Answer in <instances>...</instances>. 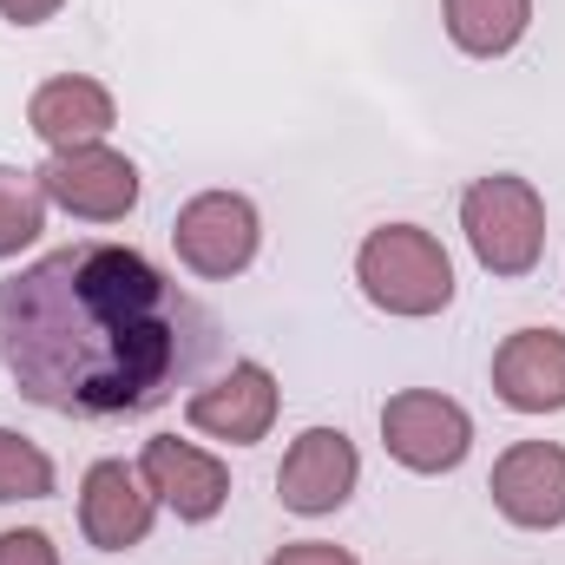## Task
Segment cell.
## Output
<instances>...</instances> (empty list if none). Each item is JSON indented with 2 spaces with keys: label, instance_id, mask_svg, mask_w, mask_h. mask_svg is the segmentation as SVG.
Wrapping results in <instances>:
<instances>
[{
  "label": "cell",
  "instance_id": "52a82bcc",
  "mask_svg": "<svg viewBox=\"0 0 565 565\" xmlns=\"http://www.w3.org/2000/svg\"><path fill=\"white\" fill-rule=\"evenodd\" d=\"M282 415V388L277 375H270V362H231L224 375H211V382H198L191 395H184V422L191 434H204V440H224V447H257V440H270V427Z\"/></svg>",
  "mask_w": 565,
  "mask_h": 565
},
{
  "label": "cell",
  "instance_id": "277c9868",
  "mask_svg": "<svg viewBox=\"0 0 565 565\" xmlns=\"http://www.w3.org/2000/svg\"><path fill=\"white\" fill-rule=\"evenodd\" d=\"M171 250L198 282L244 277L264 250V217L244 191H198L171 217Z\"/></svg>",
  "mask_w": 565,
  "mask_h": 565
},
{
  "label": "cell",
  "instance_id": "4fadbf2b",
  "mask_svg": "<svg viewBox=\"0 0 565 565\" xmlns=\"http://www.w3.org/2000/svg\"><path fill=\"white\" fill-rule=\"evenodd\" d=\"M493 395L513 415H559L565 408V335L559 329H513L493 349Z\"/></svg>",
  "mask_w": 565,
  "mask_h": 565
},
{
  "label": "cell",
  "instance_id": "7a4b0ae2",
  "mask_svg": "<svg viewBox=\"0 0 565 565\" xmlns=\"http://www.w3.org/2000/svg\"><path fill=\"white\" fill-rule=\"evenodd\" d=\"M355 282L382 316L427 322L454 302V257L422 224H375L355 250Z\"/></svg>",
  "mask_w": 565,
  "mask_h": 565
},
{
  "label": "cell",
  "instance_id": "6da1fadb",
  "mask_svg": "<svg viewBox=\"0 0 565 565\" xmlns=\"http://www.w3.org/2000/svg\"><path fill=\"white\" fill-rule=\"evenodd\" d=\"M211 349L217 316L132 244H66L0 282V362L53 415H151Z\"/></svg>",
  "mask_w": 565,
  "mask_h": 565
},
{
  "label": "cell",
  "instance_id": "2e32d148",
  "mask_svg": "<svg viewBox=\"0 0 565 565\" xmlns=\"http://www.w3.org/2000/svg\"><path fill=\"white\" fill-rule=\"evenodd\" d=\"M60 473H53V454L40 440H26L20 427H0V507H20V500H53Z\"/></svg>",
  "mask_w": 565,
  "mask_h": 565
},
{
  "label": "cell",
  "instance_id": "3957f363",
  "mask_svg": "<svg viewBox=\"0 0 565 565\" xmlns=\"http://www.w3.org/2000/svg\"><path fill=\"white\" fill-rule=\"evenodd\" d=\"M460 231L487 277H533L546 257V198L520 171H487L460 191Z\"/></svg>",
  "mask_w": 565,
  "mask_h": 565
},
{
  "label": "cell",
  "instance_id": "9c48e42d",
  "mask_svg": "<svg viewBox=\"0 0 565 565\" xmlns=\"http://www.w3.org/2000/svg\"><path fill=\"white\" fill-rule=\"evenodd\" d=\"M139 473L145 487L158 493L164 513H178L184 526H204L231 507V467L198 447V440H178V434H151L139 447Z\"/></svg>",
  "mask_w": 565,
  "mask_h": 565
},
{
  "label": "cell",
  "instance_id": "8992f818",
  "mask_svg": "<svg viewBox=\"0 0 565 565\" xmlns=\"http://www.w3.org/2000/svg\"><path fill=\"white\" fill-rule=\"evenodd\" d=\"M382 447L408 473H454L473 454V415L440 388H402L382 402Z\"/></svg>",
  "mask_w": 565,
  "mask_h": 565
},
{
  "label": "cell",
  "instance_id": "5b68a950",
  "mask_svg": "<svg viewBox=\"0 0 565 565\" xmlns=\"http://www.w3.org/2000/svg\"><path fill=\"white\" fill-rule=\"evenodd\" d=\"M40 191L53 211H66L73 224H126L139 211V164L119 145H73V151H46L40 164Z\"/></svg>",
  "mask_w": 565,
  "mask_h": 565
},
{
  "label": "cell",
  "instance_id": "ac0fdd59",
  "mask_svg": "<svg viewBox=\"0 0 565 565\" xmlns=\"http://www.w3.org/2000/svg\"><path fill=\"white\" fill-rule=\"evenodd\" d=\"M270 565H362L349 546H335V540H289L270 553Z\"/></svg>",
  "mask_w": 565,
  "mask_h": 565
},
{
  "label": "cell",
  "instance_id": "30bf717a",
  "mask_svg": "<svg viewBox=\"0 0 565 565\" xmlns=\"http://www.w3.org/2000/svg\"><path fill=\"white\" fill-rule=\"evenodd\" d=\"M493 513L520 533H559L565 526V447L559 440H513L493 460Z\"/></svg>",
  "mask_w": 565,
  "mask_h": 565
},
{
  "label": "cell",
  "instance_id": "7c38bea8",
  "mask_svg": "<svg viewBox=\"0 0 565 565\" xmlns=\"http://www.w3.org/2000/svg\"><path fill=\"white\" fill-rule=\"evenodd\" d=\"M26 126L46 151H73V145H99L113 126H119V99L106 79L93 73H53L33 86L26 99Z\"/></svg>",
  "mask_w": 565,
  "mask_h": 565
},
{
  "label": "cell",
  "instance_id": "8fae6325",
  "mask_svg": "<svg viewBox=\"0 0 565 565\" xmlns=\"http://www.w3.org/2000/svg\"><path fill=\"white\" fill-rule=\"evenodd\" d=\"M151 520H158V493L145 487L139 460L106 454V460L86 467V480H79V533H86V546L132 553V546H145Z\"/></svg>",
  "mask_w": 565,
  "mask_h": 565
},
{
  "label": "cell",
  "instance_id": "9a60e30c",
  "mask_svg": "<svg viewBox=\"0 0 565 565\" xmlns=\"http://www.w3.org/2000/svg\"><path fill=\"white\" fill-rule=\"evenodd\" d=\"M46 191H40V171L26 164H0V264H13L20 250L40 244L46 231Z\"/></svg>",
  "mask_w": 565,
  "mask_h": 565
},
{
  "label": "cell",
  "instance_id": "e0dca14e",
  "mask_svg": "<svg viewBox=\"0 0 565 565\" xmlns=\"http://www.w3.org/2000/svg\"><path fill=\"white\" fill-rule=\"evenodd\" d=\"M0 565H60V546L40 526H7L0 533Z\"/></svg>",
  "mask_w": 565,
  "mask_h": 565
},
{
  "label": "cell",
  "instance_id": "5bb4252c",
  "mask_svg": "<svg viewBox=\"0 0 565 565\" xmlns=\"http://www.w3.org/2000/svg\"><path fill=\"white\" fill-rule=\"evenodd\" d=\"M440 26L467 60H507L533 26V0H440Z\"/></svg>",
  "mask_w": 565,
  "mask_h": 565
},
{
  "label": "cell",
  "instance_id": "ba28073f",
  "mask_svg": "<svg viewBox=\"0 0 565 565\" xmlns=\"http://www.w3.org/2000/svg\"><path fill=\"white\" fill-rule=\"evenodd\" d=\"M362 487V454L342 427H302L277 467V500L296 520H329L355 500Z\"/></svg>",
  "mask_w": 565,
  "mask_h": 565
},
{
  "label": "cell",
  "instance_id": "d6986e66",
  "mask_svg": "<svg viewBox=\"0 0 565 565\" xmlns=\"http://www.w3.org/2000/svg\"><path fill=\"white\" fill-rule=\"evenodd\" d=\"M60 13H66V0H0V20L7 26H46Z\"/></svg>",
  "mask_w": 565,
  "mask_h": 565
}]
</instances>
